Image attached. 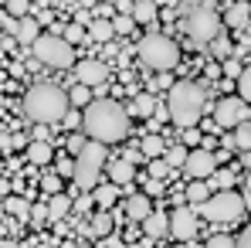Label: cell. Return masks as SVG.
I'll return each mask as SVG.
<instances>
[{
	"label": "cell",
	"instance_id": "6da1fadb",
	"mask_svg": "<svg viewBox=\"0 0 251 248\" xmlns=\"http://www.w3.org/2000/svg\"><path fill=\"white\" fill-rule=\"evenodd\" d=\"M82 126H85V136H92V139H99L105 146L123 143L126 133H129V112L112 99H92L85 106Z\"/></svg>",
	"mask_w": 251,
	"mask_h": 248
},
{
	"label": "cell",
	"instance_id": "7a4b0ae2",
	"mask_svg": "<svg viewBox=\"0 0 251 248\" xmlns=\"http://www.w3.org/2000/svg\"><path fill=\"white\" fill-rule=\"evenodd\" d=\"M72 102H68V92L58 88L54 82H38L27 88L24 95V112L27 119H34L38 126H51V123H61L68 116Z\"/></svg>",
	"mask_w": 251,
	"mask_h": 248
},
{
	"label": "cell",
	"instance_id": "3957f363",
	"mask_svg": "<svg viewBox=\"0 0 251 248\" xmlns=\"http://www.w3.org/2000/svg\"><path fill=\"white\" fill-rule=\"evenodd\" d=\"M204 106H207V95H204V85L197 82H176L170 88V99H167V116L180 129H194L204 116Z\"/></svg>",
	"mask_w": 251,
	"mask_h": 248
},
{
	"label": "cell",
	"instance_id": "277c9868",
	"mask_svg": "<svg viewBox=\"0 0 251 248\" xmlns=\"http://www.w3.org/2000/svg\"><path fill=\"white\" fill-rule=\"evenodd\" d=\"M180 28H183V34H187L190 41L210 44L214 38H221L224 21H221V14H217L210 3H201V7H190L187 14H180Z\"/></svg>",
	"mask_w": 251,
	"mask_h": 248
},
{
	"label": "cell",
	"instance_id": "5b68a950",
	"mask_svg": "<svg viewBox=\"0 0 251 248\" xmlns=\"http://www.w3.org/2000/svg\"><path fill=\"white\" fill-rule=\"evenodd\" d=\"M139 58H143V65H150V68H156V72H170V68H176V61H180V48H176L173 38L153 31V34H146V38L139 41Z\"/></svg>",
	"mask_w": 251,
	"mask_h": 248
},
{
	"label": "cell",
	"instance_id": "8992f818",
	"mask_svg": "<svg viewBox=\"0 0 251 248\" xmlns=\"http://www.w3.org/2000/svg\"><path fill=\"white\" fill-rule=\"evenodd\" d=\"M105 143H99V139H88L82 146V153L75 157V184L82 187V191H92L95 187V180H99V173H102V166H105Z\"/></svg>",
	"mask_w": 251,
	"mask_h": 248
},
{
	"label": "cell",
	"instance_id": "52a82bcc",
	"mask_svg": "<svg viewBox=\"0 0 251 248\" xmlns=\"http://www.w3.org/2000/svg\"><path fill=\"white\" fill-rule=\"evenodd\" d=\"M241 214H245V201H241V194H234V191H217L214 197H207V201L197 204V218H207V221H224V224H231V221H238Z\"/></svg>",
	"mask_w": 251,
	"mask_h": 248
},
{
	"label": "cell",
	"instance_id": "ba28073f",
	"mask_svg": "<svg viewBox=\"0 0 251 248\" xmlns=\"http://www.w3.org/2000/svg\"><path fill=\"white\" fill-rule=\"evenodd\" d=\"M31 51L48 68H72L75 65V51H72V44L65 41L61 34H41L38 41L31 44Z\"/></svg>",
	"mask_w": 251,
	"mask_h": 248
},
{
	"label": "cell",
	"instance_id": "9c48e42d",
	"mask_svg": "<svg viewBox=\"0 0 251 248\" xmlns=\"http://www.w3.org/2000/svg\"><path fill=\"white\" fill-rule=\"evenodd\" d=\"M245 119H248V102H245L241 95H227V99H221L217 109H214V123L221 126V129H234V126L245 123Z\"/></svg>",
	"mask_w": 251,
	"mask_h": 248
},
{
	"label": "cell",
	"instance_id": "30bf717a",
	"mask_svg": "<svg viewBox=\"0 0 251 248\" xmlns=\"http://www.w3.org/2000/svg\"><path fill=\"white\" fill-rule=\"evenodd\" d=\"M183 170H187L190 180H207L210 173L217 170V157L210 150H190L187 160H183Z\"/></svg>",
	"mask_w": 251,
	"mask_h": 248
},
{
	"label": "cell",
	"instance_id": "8fae6325",
	"mask_svg": "<svg viewBox=\"0 0 251 248\" xmlns=\"http://www.w3.org/2000/svg\"><path fill=\"white\" fill-rule=\"evenodd\" d=\"M170 231L180 242H194V235H197V211L194 207H176L170 214Z\"/></svg>",
	"mask_w": 251,
	"mask_h": 248
},
{
	"label": "cell",
	"instance_id": "7c38bea8",
	"mask_svg": "<svg viewBox=\"0 0 251 248\" xmlns=\"http://www.w3.org/2000/svg\"><path fill=\"white\" fill-rule=\"evenodd\" d=\"M75 79L82 85H88V88H92V85H105L109 82V68H105L99 58H85V61L75 65Z\"/></svg>",
	"mask_w": 251,
	"mask_h": 248
},
{
	"label": "cell",
	"instance_id": "4fadbf2b",
	"mask_svg": "<svg viewBox=\"0 0 251 248\" xmlns=\"http://www.w3.org/2000/svg\"><path fill=\"white\" fill-rule=\"evenodd\" d=\"M221 21H224L227 28H238V31H245V24L251 21V3H248V0H234Z\"/></svg>",
	"mask_w": 251,
	"mask_h": 248
},
{
	"label": "cell",
	"instance_id": "5bb4252c",
	"mask_svg": "<svg viewBox=\"0 0 251 248\" xmlns=\"http://www.w3.org/2000/svg\"><path fill=\"white\" fill-rule=\"evenodd\" d=\"M109 166V180L116 184V187H126L132 177H136V166H132V157H126V160H112Z\"/></svg>",
	"mask_w": 251,
	"mask_h": 248
},
{
	"label": "cell",
	"instance_id": "9a60e30c",
	"mask_svg": "<svg viewBox=\"0 0 251 248\" xmlns=\"http://www.w3.org/2000/svg\"><path fill=\"white\" fill-rule=\"evenodd\" d=\"M14 38L21 44H34L38 38H41V24L34 21V17H21L17 24H14Z\"/></svg>",
	"mask_w": 251,
	"mask_h": 248
},
{
	"label": "cell",
	"instance_id": "2e32d148",
	"mask_svg": "<svg viewBox=\"0 0 251 248\" xmlns=\"http://www.w3.org/2000/svg\"><path fill=\"white\" fill-rule=\"evenodd\" d=\"M139 224H143V231H146L150 238H163V235L170 231V214H156V211H150Z\"/></svg>",
	"mask_w": 251,
	"mask_h": 248
},
{
	"label": "cell",
	"instance_id": "e0dca14e",
	"mask_svg": "<svg viewBox=\"0 0 251 248\" xmlns=\"http://www.w3.org/2000/svg\"><path fill=\"white\" fill-rule=\"evenodd\" d=\"M85 34H88L92 41H112L116 28H112V21H109V17H95V21H88V24H85Z\"/></svg>",
	"mask_w": 251,
	"mask_h": 248
},
{
	"label": "cell",
	"instance_id": "ac0fdd59",
	"mask_svg": "<svg viewBox=\"0 0 251 248\" xmlns=\"http://www.w3.org/2000/svg\"><path fill=\"white\" fill-rule=\"evenodd\" d=\"M129 17H132L136 24H153V21H156V0H132Z\"/></svg>",
	"mask_w": 251,
	"mask_h": 248
},
{
	"label": "cell",
	"instance_id": "d6986e66",
	"mask_svg": "<svg viewBox=\"0 0 251 248\" xmlns=\"http://www.w3.org/2000/svg\"><path fill=\"white\" fill-rule=\"evenodd\" d=\"M51 157H54V150H51V143L48 139H34V143H27V164H51Z\"/></svg>",
	"mask_w": 251,
	"mask_h": 248
},
{
	"label": "cell",
	"instance_id": "ffe728a7",
	"mask_svg": "<svg viewBox=\"0 0 251 248\" xmlns=\"http://www.w3.org/2000/svg\"><path fill=\"white\" fill-rule=\"evenodd\" d=\"M153 109H156V99H153V95H146V92H136V95H132L129 112H132L136 119H150V116H153Z\"/></svg>",
	"mask_w": 251,
	"mask_h": 248
},
{
	"label": "cell",
	"instance_id": "44dd1931",
	"mask_svg": "<svg viewBox=\"0 0 251 248\" xmlns=\"http://www.w3.org/2000/svg\"><path fill=\"white\" fill-rule=\"evenodd\" d=\"M150 211H153V204H150V194H132V197H129V204H126L129 221H143Z\"/></svg>",
	"mask_w": 251,
	"mask_h": 248
},
{
	"label": "cell",
	"instance_id": "7402d4cb",
	"mask_svg": "<svg viewBox=\"0 0 251 248\" xmlns=\"http://www.w3.org/2000/svg\"><path fill=\"white\" fill-rule=\"evenodd\" d=\"M72 197L68 194H51V201H48V218L51 221H61V218H68V211H72Z\"/></svg>",
	"mask_w": 251,
	"mask_h": 248
},
{
	"label": "cell",
	"instance_id": "603a6c76",
	"mask_svg": "<svg viewBox=\"0 0 251 248\" xmlns=\"http://www.w3.org/2000/svg\"><path fill=\"white\" fill-rule=\"evenodd\" d=\"M139 150H143V157H163L167 153V143H163V136H156V133H150V136H143V143H139Z\"/></svg>",
	"mask_w": 251,
	"mask_h": 248
},
{
	"label": "cell",
	"instance_id": "cb8c5ba5",
	"mask_svg": "<svg viewBox=\"0 0 251 248\" xmlns=\"http://www.w3.org/2000/svg\"><path fill=\"white\" fill-rule=\"evenodd\" d=\"M231 146H238L241 153H245V150H251V126H248V123H238V126H234Z\"/></svg>",
	"mask_w": 251,
	"mask_h": 248
},
{
	"label": "cell",
	"instance_id": "d4e9b609",
	"mask_svg": "<svg viewBox=\"0 0 251 248\" xmlns=\"http://www.w3.org/2000/svg\"><path fill=\"white\" fill-rule=\"evenodd\" d=\"M210 197V187L204 180H190V187H187V201L190 204H201V201H207Z\"/></svg>",
	"mask_w": 251,
	"mask_h": 248
},
{
	"label": "cell",
	"instance_id": "484cf974",
	"mask_svg": "<svg viewBox=\"0 0 251 248\" xmlns=\"http://www.w3.org/2000/svg\"><path fill=\"white\" fill-rule=\"evenodd\" d=\"M116 194H119L116 184H105V187H99V191L92 194V201H95L99 207H112V204H116Z\"/></svg>",
	"mask_w": 251,
	"mask_h": 248
},
{
	"label": "cell",
	"instance_id": "4316f807",
	"mask_svg": "<svg viewBox=\"0 0 251 248\" xmlns=\"http://www.w3.org/2000/svg\"><path fill=\"white\" fill-rule=\"evenodd\" d=\"M92 235H99V238H105V235H112V218L102 211V214H95V221H92Z\"/></svg>",
	"mask_w": 251,
	"mask_h": 248
},
{
	"label": "cell",
	"instance_id": "83f0119b",
	"mask_svg": "<svg viewBox=\"0 0 251 248\" xmlns=\"http://www.w3.org/2000/svg\"><path fill=\"white\" fill-rule=\"evenodd\" d=\"M61 38H65L68 44H78V41H85L88 34H85V28H82V24L75 21V24H65V28H61Z\"/></svg>",
	"mask_w": 251,
	"mask_h": 248
},
{
	"label": "cell",
	"instance_id": "f1b7e54d",
	"mask_svg": "<svg viewBox=\"0 0 251 248\" xmlns=\"http://www.w3.org/2000/svg\"><path fill=\"white\" fill-rule=\"evenodd\" d=\"M68 102H72V106H88V102H92V92H88V85L75 82V88L68 92Z\"/></svg>",
	"mask_w": 251,
	"mask_h": 248
},
{
	"label": "cell",
	"instance_id": "f546056e",
	"mask_svg": "<svg viewBox=\"0 0 251 248\" xmlns=\"http://www.w3.org/2000/svg\"><path fill=\"white\" fill-rule=\"evenodd\" d=\"M234 85H238V95H241L245 102H251V65L238 75V79H234Z\"/></svg>",
	"mask_w": 251,
	"mask_h": 248
},
{
	"label": "cell",
	"instance_id": "4dcf8cb0",
	"mask_svg": "<svg viewBox=\"0 0 251 248\" xmlns=\"http://www.w3.org/2000/svg\"><path fill=\"white\" fill-rule=\"evenodd\" d=\"M7 211L17 214V218H27V214H31V204H27L24 197H7Z\"/></svg>",
	"mask_w": 251,
	"mask_h": 248
},
{
	"label": "cell",
	"instance_id": "1f68e13d",
	"mask_svg": "<svg viewBox=\"0 0 251 248\" xmlns=\"http://www.w3.org/2000/svg\"><path fill=\"white\" fill-rule=\"evenodd\" d=\"M27 10H31V0H7V14L10 17H27Z\"/></svg>",
	"mask_w": 251,
	"mask_h": 248
},
{
	"label": "cell",
	"instance_id": "d6a6232c",
	"mask_svg": "<svg viewBox=\"0 0 251 248\" xmlns=\"http://www.w3.org/2000/svg\"><path fill=\"white\" fill-rule=\"evenodd\" d=\"M41 191L44 194H61V177H58V173H44L41 177Z\"/></svg>",
	"mask_w": 251,
	"mask_h": 248
},
{
	"label": "cell",
	"instance_id": "836d02e7",
	"mask_svg": "<svg viewBox=\"0 0 251 248\" xmlns=\"http://www.w3.org/2000/svg\"><path fill=\"white\" fill-rule=\"evenodd\" d=\"M163 160H167L170 166H183V160H187V150H183V146H170L167 153H163Z\"/></svg>",
	"mask_w": 251,
	"mask_h": 248
},
{
	"label": "cell",
	"instance_id": "e575fe53",
	"mask_svg": "<svg viewBox=\"0 0 251 248\" xmlns=\"http://www.w3.org/2000/svg\"><path fill=\"white\" fill-rule=\"evenodd\" d=\"M170 173V164L163 160V157H153V164H150V177H156V180H163Z\"/></svg>",
	"mask_w": 251,
	"mask_h": 248
},
{
	"label": "cell",
	"instance_id": "d590c367",
	"mask_svg": "<svg viewBox=\"0 0 251 248\" xmlns=\"http://www.w3.org/2000/svg\"><path fill=\"white\" fill-rule=\"evenodd\" d=\"M204 248H238V242H234L231 235H214V238H207Z\"/></svg>",
	"mask_w": 251,
	"mask_h": 248
},
{
	"label": "cell",
	"instance_id": "8d00e7d4",
	"mask_svg": "<svg viewBox=\"0 0 251 248\" xmlns=\"http://www.w3.org/2000/svg\"><path fill=\"white\" fill-rule=\"evenodd\" d=\"M210 180H214V187H221V191H227L234 177H231V170H221V173L214 170V173H210Z\"/></svg>",
	"mask_w": 251,
	"mask_h": 248
},
{
	"label": "cell",
	"instance_id": "74e56055",
	"mask_svg": "<svg viewBox=\"0 0 251 248\" xmlns=\"http://www.w3.org/2000/svg\"><path fill=\"white\" fill-rule=\"evenodd\" d=\"M85 143H88V139H85L82 133H68V153H75V157H78Z\"/></svg>",
	"mask_w": 251,
	"mask_h": 248
},
{
	"label": "cell",
	"instance_id": "f35d334b",
	"mask_svg": "<svg viewBox=\"0 0 251 248\" xmlns=\"http://www.w3.org/2000/svg\"><path fill=\"white\" fill-rule=\"evenodd\" d=\"M132 24H136V21H132L129 14H123V17H116V21H112V28H116V34H129V31H132Z\"/></svg>",
	"mask_w": 251,
	"mask_h": 248
},
{
	"label": "cell",
	"instance_id": "ab89813d",
	"mask_svg": "<svg viewBox=\"0 0 251 248\" xmlns=\"http://www.w3.org/2000/svg\"><path fill=\"white\" fill-rule=\"evenodd\" d=\"M58 177H75V160H58Z\"/></svg>",
	"mask_w": 251,
	"mask_h": 248
},
{
	"label": "cell",
	"instance_id": "60d3db41",
	"mask_svg": "<svg viewBox=\"0 0 251 248\" xmlns=\"http://www.w3.org/2000/svg\"><path fill=\"white\" fill-rule=\"evenodd\" d=\"M224 72H227L231 79H238V75H241V65H238V58H231V61L224 65Z\"/></svg>",
	"mask_w": 251,
	"mask_h": 248
},
{
	"label": "cell",
	"instance_id": "b9f144b4",
	"mask_svg": "<svg viewBox=\"0 0 251 248\" xmlns=\"http://www.w3.org/2000/svg\"><path fill=\"white\" fill-rule=\"evenodd\" d=\"M146 194L153 197V194H163V184L156 180V177H150V184H146Z\"/></svg>",
	"mask_w": 251,
	"mask_h": 248
},
{
	"label": "cell",
	"instance_id": "7bdbcfd3",
	"mask_svg": "<svg viewBox=\"0 0 251 248\" xmlns=\"http://www.w3.org/2000/svg\"><path fill=\"white\" fill-rule=\"evenodd\" d=\"M238 248H251V224L245 228V235L238 238Z\"/></svg>",
	"mask_w": 251,
	"mask_h": 248
},
{
	"label": "cell",
	"instance_id": "ee69618b",
	"mask_svg": "<svg viewBox=\"0 0 251 248\" xmlns=\"http://www.w3.org/2000/svg\"><path fill=\"white\" fill-rule=\"evenodd\" d=\"M31 218L34 221H48V207H31Z\"/></svg>",
	"mask_w": 251,
	"mask_h": 248
},
{
	"label": "cell",
	"instance_id": "f6af8a7d",
	"mask_svg": "<svg viewBox=\"0 0 251 248\" xmlns=\"http://www.w3.org/2000/svg\"><path fill=\"white\" fill-rule=\"evenodd\" d=\"M201 3H204V0H180V14H187L190 7H201Z\"/></svg>",
	"mask_w": 251,
	"mask_h": 248
},
{
	"label": "cell",
	"instance_id": "bcb514c9",
	"mask_svg": "<svg viewBox=\"0 0 251 248\" xmlns=\"http://www.w3.org/2000/svg\"><path fill=\"white\" fill-rule=\"evenodd\" d=\"M116 7H119V10H123V14H129V10H132V0H119V3H116Z\"/></svg>",
	"mask_w": 251,
	"mask_h": 248
},
{
	"label": "cell",
	"instance_id": "7dc6e473",
	"mask_svg": "<svg viewBox=\"0 0 251 248\" xmlns=\"http://www.w3.org/2000/svg\"><path fill=\"white\" fill-rule=\"evenodd\" d=\"M241 201H245V207L251 211V191H245V197H241Z\"/></svg>",
	"mask_w": 251,
	"mask_h": 248
},
{
	"label": "cell",
	"instance_id": "c3c4849f",
	"mask_svg": "<svg viewBox=\"0 0 251 248\" xmlns=\"http://www.w3.org/2000/svg\"><path fill=\"white\" fill-rule=\"evenodd\" d=\"M0 248H21L17 242H0Z\"/></svg>",
	"mask_w": 251,
	"mask_h": 248
},
{
	"label": "cell",
	"instance_id": "681fc988",
	"mask_svg": "<svg viewBox=\"0 0 251 248\" xmlns=\"http://www.w3.org/2000/svg\"><path fill=\"white\" fill-rule=\"evenodd\" d=\"M245 166L251 170V150H245Z\"/></svg>",
	"mask_w": 251,
	"mask_h": 248
},
{
	"label": "cell",
	"instance_id": "f907efd6",
	"mask_svg": "<svg viewBox=\"0 0 251 248\" xmlns=\"http://www.w3.org/2000/svg\"><path fill=\"white\" fill-rule=\"evenodd\" d=\"M7 191H10V184H3V180H0V194H7Z\"/></svg>",
	"mask_w": 251,
	"mask_h": 248
},
{
	"label": "cell",
	"instance_id": "816d5d0a",
	"mask_svg": "<svg viewBox=\"0 0 251 248\" xmlns=\"http://www.w3.org/2000/svg\"><path fill=\"white\" fill-rule=\"evenodd\" d=\"M245 34H248V41H251V21H248V24H245Z\"/></svg>",
	"mask_w": 251,
	"mask_h": 248
},
{
	"label": "cell",
	"instance_id": "f5cc1de1",
	"mask_svg": "<svg viewBox=\"0 0 251 248\" xmlns=\"http://www.w3.org/2000/svg\"><path fill=\"white\" fill-rule=\"evenodd\" d=\"M245 191H251V173H248V184H245Z\"/></svg>",
	"mask_w": 251,
	"mask_h": 248
},
{
	"label": "cell",
	"instance_id": "db71d44e",
	"mask_svg": "<svg viewBox=\"0 0 251 248\" xmlns=\"http://www.w3.org/2000/svg\"><path fill=\"white\" fill-rule=\"evenodd\" d=\"M170 248H190V245H170Z\"/></svg>",
	"mask_w": 251,
	"mask_h": 248
},
{
	"label": "cell",
	"instance_id": "11a10c76",
	"mask_svg": "<svg viewBox=\"0 0 251 248\" xmlns=\"http://www.w3.org/2000/svg\"><path fill=\"white\" fill-rule=\"evenodd\" d=\"M78 248H95V245H85V242H82V245H78Z\"/></svg>",
	"mask_w": 251,
	"mask_h": 248
},
{
	"label": "cell",
	"instance_id": "9f6ffc18",
	"mask_svg": "<svg viewBox=\"0 0 251 248\" xmlns=\"http://www.w3.org/2000/svg\"><path fill=\"white\" fill-rule=\"evenodd\" d=\"M61 3H78V0H61Z\"/></svg>",
	"mask_w": 251,
	"mask_h": 248
},
{
	"label": "cell",
	"instance_id": "6f0895ef",
	"mask_svg": "<svg viewBox=\"0 0 251 248\" xmlns=\"http://www.w3.org/2000/svg\"><path fill=\"white\" fill-rule=\"evenodd\" d=\"M105 3H119V0H105Z\"/></svg>",
	"mask_w": 251,
	"mask_h": 248
},
{
	"label": "cell",
	"instance_id": "680465c9",
	"mask_svg": "<svg viewBox=\"0 0 251 248\" xmlns=\"http://www.w3.org/2000/svg\"><path fill=\"white\" fill-rule=\"evenodd\" d=\"M129 248H143V245H129Z\"/></svg>",
	"mask_w": 251,
	"mask_h": 248
},
{
	"label": "cell",
	"instance_id": "91938a15",
	"mask_svg": "<svg viewBox=\"0 0 251 248\" xmlns=\"http://www.w3.org/2000/svg\"><path fill=\"white\" fill-rule=\"evenodd\" d=\"M0 28H3V24H0Z\"/></svg>",
	"mask_w": 251,
	"mask_h": 248
}]
</instances>
